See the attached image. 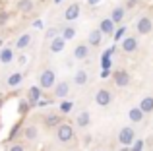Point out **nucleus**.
I'll list each match as a JSON object with an SVG mask.
<instances>
[{
    "mask_svg": "<svg viewBox=\"0 0 153 151\" xmlns=\"http://www.w3.org/2000/svg\"><path fill=\"white\" fill-rule=\"evenodd\" d=\"M54 85H56L54 70H51V68L43 70L41 76H39V87H41V89H51V87H54Z\"/></svg>",
    "mask_w": 153,
    "mask_h": 151,
    "instance_id": "obj_1",
    "label": "nucleus"
},
{
    "mask_svg": "<svg viewBox=\"0 0 153 151\" xmlns=\"http://www.w3.org/2000/svg\"><path fill=\"white\" fill-rule=\"evenodd\" d=\"M72 138H74V128H72L70 124H60L58 128H56V140H58L60 144H68Z\"/></svg>",
    "mask_w": 153,
    "mask_h": 151,
    "instance_id": "obj_2",
    "label": "nucleus"
},
{
    "mask_svg": "<svg viewBox=\"0 0 153 151\" xmlns=\"http://www.w3.org/2000/svg\"><path fill=\"white\" fill-rule=\"evenodd\" d=\"M134 138H136L134 128H130V126H124V128L118 132V144H122V145H132V144H134Z\"/></svg>",
    "mask_w": 153,
    "mask_h": 151,
    "instance_id": "obj_3",
    "label": "nucleus"
},
{
    "mask_svg": "<svg viewBox=\"0 0 153 151\" xmlns=\"http://www.w3.org/2000/svg\"><path fill=\"white\" fill-rule=\"evenodd\" d=\"M136 29H138V33H140V35H147V33H151V29H153V21H151L149 16H143V18H140V19H138V23H136Z\"/></svg>",
    "mask_w": 153,
    "mask_h": 151,
    "instance_id": "obj_4",
    "label": "nucleus"
},
{
    "mask_svg": "<svg viewBox=\"0 0 153 151\" xmlns=\"http://www.w3.org/2000/svg\"><path fill=\"white\" fill-rule=\"evenodd\" d=\"M95 103H97L99 107H107L112 103V93L108 89H99L97 93H95Z\"/></svg>",
    "mask_w": 153,
    "mask_h": 151,
    "instance_id": "obj_5",
    "label": "nucleus"
},
{
    "mask_svg": "<svg viewBox=\"0 0 153 151\" xmlns=\"http://www.w3.org/2000/svg\"><path fill=\"white\" fill-rule=\"evenodd\" d=\"M112 79H114V83L118 87H126L128 83H130V76H128L126 70H116V72L112 74Z\"/></svg>",
    "mask_w": 153,
    "mask_h": 151,
    "instance_id": "obj_6",
    "label": "nucleus"
},
{
    "mask_svg": "<svg viewBox=\"0 0 153 151\" xmlns=\"http://www.w3.org/2000/svg\"><path fill=\"white\" fill-rule=\"evenodd\" d=\"M39 99H41V87L39 85H31L29 91H27V103L33 107V105L39 103Z\"/></svg>",
    "mask_w": 153,
    "mask_h": 151,
    "instance_id": "obj_7",
    "label": "nucleus"
},
{
    "mask_svg": "<svg viewBox=\"0 0 153 151\" xmlns=\"http://www.w3.org/2000/svg\"><path fill=\"white\" fill-rule=\"evenodd\" d=\"M79 18V4H70L64 12V19L66 21H74V19Z\"/></svg>",
    "mask_w": 153,
    "mask_h": 151,
    "instance_id": "obj_8",
    "label": "nucleus"
},
{
    "mask_svg": "<svg viewBox=\"0 0 153 151\" xmlns=\"http://www.w3.org/2000/svg\"><path fill=\"white\" fill-rule=\"evenodd\" d=\"M89 122H91L89 110H79V114L76 116V124H78L79 128H87V126H89Z\"/></svg>",
    "mask_w": 153,
    "mask_h": 151,
    "instance_id": "obj_9",
    "label": "nucleus"
},
{
    "mask_svg": "<svg viewBox=\"0 0 153 151\" xmlns=\"http://www.w3.org/2000/svg\"><path fill=\"white\" fill-rule=\"evenodd\" d=\"M89 56V45H85V43H82V45H78L74 49V58L76 60H83V58Z\"/></svg>",
    "mask_w": 153,
    "mask_h": 151,
    "instance_id": "obj_10",
    "label": "nucleus"
},
{
    "mask_svg": "<svg viewBox=\"0 0 153 151\" xmlns=\"http://www.w3.org/2000/svg\"><path fill=\"white\" fill-rule=\"evenodd\" d=\"M68 91H70V85H68V81H58L54 85V97L58 99H64L68 95Z\"/></svg>",
    "mask_w": 153,
    "mask_h": 151,
    "instance_id": "obj_11",
    "label": "nucleus"
},
{
    "mask_svg": "<svg viewBox=\"0 0 153 151\" xmlns=\"http://www.w3.org/2000/svg\"><path fill=\"white\" fill-rule=\"evenodd\" d=\"M136 49H138V39L136 37H126L122 41V50L124 53H134Z\"/></svg>",
    "mask_w": 153,
    "mask_h": 151,
    "instance_id": "obj_12",
    "label": "nucleus"
},
{
    "mask_svg": "<svg viewBox=\"0 0 153 151\" xmlns=\"http://www.w3.org/2000/svg\"><path fill=\"white\" fill-rule=\"evenodd\" d=\"M101 41H103V33L99 29H93L89 35H87V43H89L91 47H99V45H101Z\"/></svg>",
    "mask_w": 153,
    "mask_h": 151,
    "instance_id": "obj_13",
    "label": "nucleus"
},
{
    "mask_svg": "<svg viewBox=\"0 0 153 151\" xmlns=\"http://www.w3.org/2000/svg\"><path fill=\"white\" fill-rule=\"evenodd\" d=\"M128 118H130L134 124L142 122V120H143V113H142V109H140V107H132V109L128 110Z\"/></svg>",
    "mask_w": 153,
    "mask_h": 151,
    "instance_id": "obj_14",
    "label": "nucleus"
},
{
    "mask_svg": "<svg viewBox=\"0 0 153 151\" xmlns=\"http://www.w3.org/2000/svg\"><path fill=\"white\" fill-rule=\"evenodd\" d=\"M64 47H66V41H64L62 37H56V39H52V41H51V53L58 54V53H62V50H64Z\"/></svg>",
    "mask_w": 153,
    "mask_h": 151,
    "instance_id": "obj_15",
    "label": "nucleus"
},
{
    "mask_svg": "<svg viewBox=\"0 0 153 151\" xmlns=\"http://www.w3.org/2000/svg\"><path fill=\"white\" fill-rule=\"evenodd\" d=\"M99 31H101L103 35H112V33H114V23L111 21V18H108V19H101Z\"/></svg>",
    "mask_w": 153,
    "mask_h": 151,
    "instance_id": "obj_16",
    "label": "nucleus"
},
{
    "mask_svg": "<svg viewBox=\"0 0 153 151\" xmlns=\"http://www.w3.org/2000/svg\"><path fill=\"white\" fill-rule=\"evenodd\" d=\"M23 136H25V140H29V141H35L37 140V136H39V128L35 124H29V126H25V132H23Z\"/></svg>",
    "mask_w": 153,
    "mask_h": 151,
    "instance_id": "obj_17",
    "label": "nucleus"
},
{
    "mask_svg": "<svg viewBox=\"0 0 153 151\" xmlns=\"http://www.w3.org/2000/svg\"><path fill=\"white\" fill-rule=\"evenodd\" d=\"M16 6L22 14H29V12H33V0H18Z\"/></svg>",
    "mask_w": 153,
    "mask_h": 151,
    "instance_id": "obj_18",
    "label": "nucleus"
},
{
    "mask_svg": "<svg viewBox=\"0 0 153 151\" xmlns=\"http://www.w3.org/2000/svg\"><path fill=\"white\" fill-rule=\"evenodd\" d=\"M140 109H142L143 114H146V113H151V110H153V97H151V95H147V97L142 99V103H140Z\"/></svg>",
    "mask_w": 153,
    "mask_h": 151,
    "instance_id": "obj_19",
    "label": "nucleus"
},
{
    "mask_svg": "<svg viewBox=\"0 0 153 151\" xmlns=\"http://www.w3.org/2000/svg\"><path fill=\"white\" fill-rule=\"evenodd\" d=\"M87 79H89V78H87L85 70H78V72L74 74V83H76V85H85Z\"/></svg>",
    "mask_w": 153,
    "mask_h": 151,
    "instance_id": "obj_20",
    "label": "nucleus"
},
{
    "mask_svg": "<svg viewBox=\"0 0 153 151\" xmlns=\"http://www.w3.org/2000/svg\"><path fill=\"white\" fill-rule=\"evenodd\" d=\"M12 60H14V50L12 49H2L0 50V62H2V64H10Z\"/></svg>",
    "mask_w": 153,
    "mask_h": 151,
    "instance_id": "obj_21",
    "label": "nucleus"
},
{
    "mask_svg": "<svg viewBox=\"0 0 153 151\" xmlns=\"http://www.w3.org/2000/svg\"><path fill=\"white\" fill-rule=\"evenodd\" d=\"M122 19H124V8L122 6L114 8V10H112V14H111V21L112 23H120Z\"/></svg>",
    "mask_w": 153,
    "mask_h": 151,
    "instance_id": "obj_22",
    "label": "nucleus"
},
{
    "mask_svg": "<svg viewBox=\"0 0 153 151\" xmlns=\"http://www.w3.org/2000/svg\"><path fill=\"white\" fill-rule=\"evenodd\" d=\"M29 43H31V35H29V33H23L22 37H19L18 41H16V49L22 50V49H25V47L29 45Z\"/></svg>",
    "mask_w": 153,
    "mask_h": 151,
    "instance_id": "obj_23",
    "label": "nucleus"
},
{
    "mask_svg": "<svg viewBox=\"0 0 153 151\" xmlns=\"http://www.w3.org/2000/svg\"><path fill=\"white\" fill-rule=\"evenodd\" d=\"M22 79H23V76L19 72H16V74H12L10 78H8V85L10 87H18L19 83H22Z\"/></svg>",
    "mask_w": 153,
    "mask_h": 151,
    "instance_id": "obj_24",
    "label": "nucleus"
},
{
    "mask_svg": "<svg viewBox=\"0 0 153 151\" xmlns=\"http://www.w3.org/2000/svg\"><path fill=\"white\" fill-rule=\"evenodd\" d=\"M74 37H76V29L72 25H68V27L62 29V39L64 41H70V39H74Z\"/></svg>",
    "mask_w": 153,
    "mask_h": 151,
    "instance_id": "obj_25",
    "label": "nucleus"
},
{
    "mask_svg": "<svg viewBox=\"0 0 153 151\" xmlns=\"http://www.w3.org/2000/svg\"><path fill=\"white\" fill-rule=\"evenodd\" d=\"M45 124L49 126V128H52V126H60V118L58 116H47L45 118Z\"/></svg>",
    "mask_w": 153,
    "mask_h": 151,
    "instance_id": "obj_26",
    "label": "nucleus"
},
{
    "mask_svg": "<svg viewBox=\"0 0 153 151\" xmlns=\"http://www.w3.org/2000/svg\"><path fill=\"white\" fill-rule=\"evenodd\" d=\"M29 103H27V99H22L19 101V105H18V109H19V114H27V110H29Z\"/></svg>",
    "mask_w": 153,
    "mask_h": 151,
    "instance_id": "obj_27",
    "label": "nucleus"
},
{
    "mask_svg": "<svg viewBox=\"0 0 153 151\" xmlns=\"http://www.w3.org/2000/svg\"><path fill=\"white\" fill-rule=\"evenodd\" d=\"M47 37H49L51 41H52V39H56V37H58V29H56V27H51V29L47 31Z\"/></svg>",
    "mask_w": 153,
    "mask_h": 151,
    "instance_id": "obj_28",
    "label": "nucleus"
},
{
    "mask_svg": "<svg viewBox=\"0 0 153 151\" xmlns=\"http://www.w3.org/2000/svg\"><path fill=\"white\" fill-rule=\"evenodd\" d=\"M70 109H72V103H62V105H60V110H62V113H68Z\"/></svg>",
    "mask_w": 153,
    "mask_h": 151,
    "instance_id": "obj_29",
    "label": "nucleus"
},
{
    "mask_svg": "<svg viewBox=\"0 0 153 151\" xmlns=\"http://www.w3.org/2000/svg\"><path fill=\"white\" fill-rule=\"evenodd\" d=\"M8 151H25V149H23V145H22V144H14Z\"/></svg>",
    "mask_w": 153,
    "mask_h": 151,
    "instance_id": "obj_30",
    "label": "nucleus"
},
{
    "mask_svg": "<svg viewBox=\"0 0 153 151\" xmlns=\"http://www.w3.org/2000/svg\"><path fill=\"white\" fill-rule=\"evenodd\" d=\"M143 149V141H136L134 147H132V151H142Z\"/></svg>",
    "mask_w": 153,
    "mask_h": 151,
    "instance_id": "obj_31",
    "label": "nucleus"
},
{
    "mask_svg": "<svg viewBox=\"0 0 153 151\" xmlns=\"http://www.w3.org/2000/svg\"><path fill=\"white\" fill-rule=\"evenodd\" d=\"M122 35H124V27H120V29H118V31H116V35H114V39H116V41H118V39H120V37H122Z\"/></svg>",
    "mask_w": 153,
    "mask_h": 151,
    "instance_id": "obj_32",
    "label": "nucleus"
},
{
    "mask_svg": "<svg viewBox=\"0 0 153 151\" xmlns=\"http://www.w3.org/2000/svg\"><path fill=\"white\" fill-rule=\"evenodd\" d=\"M6 18H8V14L2 12V14H0V23H6Z\"/></svg>",
    "mask_w": 153,
    "mask_h": 151,
    "instance_id": "obj_33",
    "label": "nucleus"
},
{
    "mask_svg": "<svg viewBox=\"0 0 153 151\" xmlns=\"http://www.w3.org/2000/svg\"><path fill=\"white\" fill-rule=\"evenodd\" d=\"M87 2H89L91 6H95V4H99V2H101V0H87Z\"/></svg>",
    "mask_w": 153,
    "mask_h": 151,
    "instance_id": "obj_34",
    "label": "nucleus"
},
{
    "mask_svg": "<svg viewBox=\"0 0 153 151\" xmlns=\"http://www.w3.org/2000/svg\"><path fill=\"white\" fill-rule=\"evenodd\" d=\"M54 2H56V4H58V2H60V0H54Z\"/></svg>",
    "mask_w": 153,
    "mask_h": 151,
    "instance_id": "obj_35",
    "label": "nucleus"
}]
</instances>
